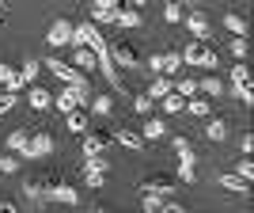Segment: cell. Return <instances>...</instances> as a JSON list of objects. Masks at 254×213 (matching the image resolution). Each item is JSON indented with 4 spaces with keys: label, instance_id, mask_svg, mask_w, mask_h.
Returning <instances> with one entry per match:
<instances>
[{
    "label": "cell",
    "instance_id": "cell-1",
    "mask_svg": "<svg viewBox=\"0 0 254 213\" xmlns=\"http://www.w3.org/2000/svg\"><path fill=\"white\" fill-rule=\"evenodd\" d=\"M106 57H110L118 69H137V65H140V50H137V42H129V38L106 42Z\"/></svg>",
    "mask_w": 254,
    "mask_h": 213
},
{
    "label": "cell",
    "instance_id": "cell-2",
    "mask_svg": "<svg viewBox=\"0 0 254 213\" xmlns=\"http://www.w3.org/2000/svg\"><path fill=\"white\" fill-rule=\"evenodd\" d=\"M179 53H182V65H201V69H209V73L220 65L216 50H212V46H205V42H186Z\"/></svg>",
    "mask_w": 254,
    "mask_h": 213
},
{
    "label": "cell",
    "instance_id": "cell-3",
    "mask_svg": "<svg viewBox=\"0 0 254 213\" xmlns=\"http://www.w3.org/2000/svg\"><path fill=\"white\" fill-rule=\"evenodd\" d=\"M110 145H114V129H106V126H95V129H87V133H84V156L106 152Z\"/></svg>",
    "mask_w": 254,
    "mask_h": 213
},
{
    "label": "cell",
    "instance_id": "cell-4",
    "mask_svg": "<svg viewBox=\"0 0 254 213\" xmlns=\"http://www.w3.org/2000/svg\"><path fill=\"white\" fill-rule=\"evenodd\" d=\"M50 152H53V133H50V129H31V145H27L19 156L42 160V156H50Z\"/></svg>",
    "mask_w": 254,
    "mask_h": 213
},
{
    "label": "cell",
    "instance_id": "cell-5",
    "mask_svg": "<svg viewBox=\"0 0 254 213\" xmlns=\"http://www.w3.org/2000/svg\"><path fill=\"white\" fill-rule=\"evenodd\" d=\"M46 69H50V73L57 76V80H64L68 88H84V84H87V76H84V73H76V69H72L68 61H57V57H46Z\"/></svg>",
    "mask_w": 254,
    "mask_h": 213
},
{
    "label": "cell",
    "instance_id": "cell-6",
    "mask_svg": "<svg viewBox=\"0 0 254 213\" xmlns=\"http://www.w3.org/2000/svg\"><path fill=\"white\" fill-rule=\"evenodd\" d=\"M34 76H38V61H31V57H27V61L19 65V73H15V76L8 80V84H4V92L19 96L23 88H31V84H34Z\"/></svg>",
    "mask_w": 254,
    "mask_h": 213
},
{
    "label": "cell",
    "instance_id": "cell-7",
    "mask_svg": "<svg viewBox=\"0 0 254 213\" xmlns=\"http://www.w3.org/2000/svg\"><path fill=\"white\" fill-rule=\"evenodd\" d=\"M182 23H186V31L193 34V42H205V38H209V15H205V11H186V15H182Z\"/></svg>",
    "mask_w": 254,
    "mask_h": 213
},
{
    "label": "cell",
    "instance_id": "cell-8",
    "mask_svg": "<svg viewBox=\"0 0 254 213\" xmlns=\"http://www.w3.org/2000/svg\"><path fill=\"white\" fill-rule=\"evenodd\" d=\"M140 191H152V194H163V198H167V194L175 191V179H171V175H163V171H152V175H144V179H140Z\"/></svg>",
    "mask_w": 254,
    "mask_h": 213
},
{
    "label": "cell",
    "instance_id": "cell-9",
    "mask_svg": "<svg viewBox=\"0 0 254 213\" xmlns=\"http://www.w3.org/2000/svg\"><path fill=\"white\" fill-rule=\"evenodd\" d=\"M72 27H76V23H68V19H53V23H50V31H46V42H50V46L72 42Z\"/></svg>",
    "mask_w": 254,
    "mask_h": 213
},
{
    "label": "cell",
    "instance_id": "cell-10",
    "mask_svg": "<svg viewBox=\"0 0 254 213\" xmlns=\"http://www.w3.org/2000/svg\"><path fill=\"white\" fill-rule=\"evenodd\" d=\"M50 202H64V206H76V202H80V191H76L72 183L57 179V183H53V191H50Z\"/></svg>",
    "mask_w": 254,
    "mask_h": 213
},
{
    "label": "cell",
    "instance_id": "cell-11",
    "mask_svg": "<svg viewBox=\"0 0 254 213\" xmlns=\"http://www.w3.org/2000/svg\"><path fill=\"white\" fill-rule=\"evenodd\" d=\"M118 8H122L118 0H95V4H91V23H114Z\"/></svg>",
    "mask_w": 254,
    "mask_h": 213
},
{
    "label": "cell",
    "instance_id": "cell-12",
    "mask_svg": "<svg viewBox=\"0 0 254 213\" xmlns=\"http://www.w3.org/2000/svg\"><path fill=\"white\" fill-rule=\"evenodd\" d=\"M114 145H126V149L140 152V149H144V145H148V141L140 137L137 129H126V126H122V129H114Z\"/></svg>",
    "mask_w": 254,
    "mask_h": 213
},
{
    "label": "cell",
    "instance_id": "cell-13",
    "mask_svg": "<svg viewBox=\"0 0 254 213\" xmlns=\"http://www.w3.org/2000/svg\"><path fill=\"white\" fill-rule=\"evenodd\" d=\"M27 103H31L34 110H46V106H53L50 88H42V84H31V88H27Z\"/></svg>",
    "mask_w": 254,
    "mask_h": 213
},
{
    "label": "cell",
    "instance_id": "cell-14",
    "mask_svg": "<svg viewBox=\"0 0 254 213\" xmlns=\"http://www.w3.org/2000/svg\"><path fill=\"white\" fill-rule=\"evenodd\" d=\"M68 65H72V69H76V73H91V69H99V57H95V53H91V50H76L72 53V61H68Z\"/></svg>",
    "mask_w": 254,
    "mask_h": 213
},
{
    "label": "cell",
    "instance_id": "cell-15",
    "mask_svg": "<svg viewBox=\"0 0 254 213\" xmlns=\"http://www.w3.org/2000/svg\"><path fill=\"white\" fill-rule=\"evenodd\" d=\"M171 88H175V80H171V76H156V80H152V84H148V92H144V96H148L152 103H156V99H159V103H163V99L171 96Z\"/></svg>",
    "mask_w": 254,
    "mask_h": 213
},
{
    "label": "cell",
    "instance_id": "cell-16",
    "mask_svg": "<svg viewBox=\"0 0 254 213\" xmlns=\"http://www.w3.org/2000/svg\"><path fill=\"white\" fill-rule=\"evenodd\" d=\"M171 149L179 152V160H193V164H197V152H193V141L186 137V133H175V137H171Z\"/></svg>",
    "mask_w": 254,
    "mask_h": 213
},
{
    "label": "cell",
    "instance_id": "cell-17",
    "mask_svg": "<svg viewBox=\"0 0 254 213\" xmlns=\"http://www.w3.org/2000/svg\"><path fill=\"white\" fill-rule=\"evenodd\" d=\"M27 145H31V129H27V126H19V129H11V133H8V152H23Z\"/></svg>",
    "mask_w": 254,
    "mask_h": 213
},
{
    "label": "cell",
    "instance_id": "cell-18",
    "mask_svg": "<svg viewBox=\"0 0 254 213\" xmlns=\"http://www.w3.org/2000/svg\"><path fill=\"white\" fill-rule=\"evenodd\" d=\"M205 137H209V141H224V137H228V126H224L220 114H209V122H205Z\"/></svg>",
    "mask_w": 254,
    "mask_h": 213
},
{
    "label": "cell",
    "instance_id": "cell-19",
    "mask_svg": "<svg viewBox=\"0 0 254 213\" xmlns=\"http://www.w3.org/2000/svg\"><path fill=\"white\" fill-rule=\"evenodd\" d=\"M216 183H220L224 191H232V194H247V191H251V183H243L239 175H232V171H224V175H220Z\"/></svg>",
    "mask_w": 254,
    "mask_h": 213
},
{
    "label": "cell",
    "instance_id": "cell-20",
    "mask_svg": "<svg viewBox=\"0 0 254 213\" xmlns=\"http://www.w3.org/2000/svg\"><path fill=\"white\" fill-rule=\"evenodd\" d=\"M163 133H167V122H163V118H156V114H148V122H144V133H140V137H144V141H156V137H163Z\"/></svg>",
    "mask_w": 254,
    "mask_h": 213
},
{
    "label": "cell",
    "instance_id": "cell-21",
    "mask_svg": "<svg viewBox=\"0 0 254 213\" xmlns=\"http://www.w3.org/2000/svg\"><path fill=\"white\" fill-rule=\"evenodd\" d=\"M23 194H27V198H31V202H38V206H42V202H46V191H42V179H38V175H31V179L23 183Z\"/></svg>",
    "mask_w": 254,
    "mask_h": 213
},
{
    "label": "cell",
    "instance_id": "cell-22",
    "mask_svg": "<svg viewBox=\"0 0 254 213\" xmlns=\"http://www.w3.org/2000/svg\"><path fill=\"white\" fill-rule=\"evenodd\" d=\"M114 110V96H91V114L95 118H106Z\"/></svg>",
    "mask_w": 254,
    "mask_h": 213
},
{
    "label": "cell",
    "instance_id": "cell-23",
    "mask_svg": "<svg viewBox=\"0 0 254 213\" xmlns=\"http://www.w3.org/2000/svg\"><path fill=\"white\" fill-rule=\"evenodd\" d=\"M224 27H228V31H232L235 38H247V19H243V15L228 11V15H224Z\"/></svg>",
    "mask_w": 254,
    "mask_h": 213
},
{
    "label": "cell",
    "instance_id": "cell-24",
    "mask_svg": "<svg viewBox=\"0 0 254 213\" xmlns=\"http://www.w3.org/2000/svg\"><path fill=\"white\" fill-rule=\"evenodd\" d=\"M53 106H57L61 114H72V110H80V106H76V96H72V88H64L61 96L53 99Z\"/></svg>",
    "mask_w": 254,
    "mask_h": 213
},
{
    "label": "cell",
    "instance_id": "cell-25",
    "mask_svg": "<svg viewBox=\"0 0 254 213\" xmlns=\"http://www.w3.org/2000/svg\"><path fill=\"white\" fill-rule=\"evenodd\" d=\"M232 84H235V92H239V88H251V69H247V61H235Z\"/></svg>",
    "mask_w": 254,
    "mask_h": 213
},
{
    "label": "cell",
    "instance_id": "cell-26",
    "mask_svg": "<svg viewBox=\"0 0 254 213\" xmlns=\"http://www.w3.org/2000/svg\"><path fill=\"white\" fill-rule=\"evenodd\" d=\"M84 171H99V175H106V171H110V160H106L103 152H95V156H84Z\"/></svg>",
    "mask_w": 254,
    "mask_h": 213
},
{
    "label": "cell",
    "instance_id": "cell-27",
    "mask_svg": "<svg viewBox=\"0 0 254 213\" xmlns=\"http://www.w3.org/2000/svg\"><path fill=\"white\" fill-rule=\"evenodd\" d=\"M220 92H224V84H220V80H216V76H205V80H197V96H220Z\"/></svg>",
    "mask_w": 254,
    "mask_h": 213
},
{
    "label": "cell",
    "instance_id": "cell-28",
    "mask_svg": "<svg viewBox=\"0 0 254 213\" xmlns=\"http://www.w3.org/2000/svg\"><path fill=\"white\" fill-rule=\"evenodd\" d=\"M140 202H144V213H159L167 198H163V194H152V191H140Z\"/></svg>",
    "mask_w": 254,
    "mask_h": 213
},
{
    "label": "cell",
    "instance_id": "cell-29",
    "mask_svg": "<svg viewBox=\"0 0 254 213\" xmlns=\"http://www.w3.org/2000/svg\"><path fill=\"white\" fill-rule=\"evenodd\" d=\"M171 92H175V96H182V99H193L197 96V80H190V76H182L179 84L171 88Z\"/></svg>",
    "mask_w": 254,
    "mask_h": 213
},
{
    "label": "cell",
    "instance_id": "cell-30",
    "mask_svg": "<svg viewBox=\"0 0 254 213\" xmlns=\"http://www.w3.org/2000/svg\"><path fill=\"white\" fill-rule=\"evenodd\" d=\"M19 164H23L19 152H4V156H0V175H11V171H19Z\"/></svg>",
    "mask_w": 254,
    "mask_h": 213
},
{
    "label": "cell",
    "instance_id": "cell-31",
    "mask_svg": "<svg viewBox=\"0 0 254 213\" xmlns=\"http://www.w3.org/2000/svg\"><path fill=\"white\" fill-rule=\"evenodd\" d=\"M163 57H167V65H163V76H171V80H175V76H179V69H182V53H179V50H171V53H163Z\"/></svg>",
    "mask_w": 254,
    "mask_h": 213
},
{
    "label": "cell",
    "instance_id": "cell-32",
    "mask_svg": "<svg viewBox=\"0 0 254 213\" xmlns=\"http://www.w3.org/2000/svg\"><path fill=\"white\" fill-rule=\"evenodd\" d=\"M64 118H68L72 133H87V110H72V114H64Z\"/></svg>",
    "mask_w": 254,
    "mask_h": 213
},
{
    "label": "cell",
    "instance_id": "cell-33",
    "mask_svg": "<svg viewBox=\"0 0 254 213\" xmlns=\"http://www.w3.org/2000/svg\"><path fill=\"white\" fill-rule=\"evenodd\" d=\"M197 179V164L193 160H179V183H193Z\"/></svg>",
    "mask_w": 254,
    "mask_h": 213
},
{
    "label": "cell",
    "instance_id": "cell-34",
    "mask_svg": "<svg viewBox=\"0 0 254 213\" xmlns=\"http://www.w3.org/2000/svg\"><path fill=\"white\" fill-rule=\"evenodd\" d=\"M186 110L197 114V118H209V99H205V96H193L190 103H186Z\"/></svg>",
    "mask_w": 254,
    "mask_h": 213
},
{
    "label": "cell",
    "instance_id": "cell-35",
    "mask_svg": "<svg viewBox=\"0 0 254 213\" xmlns=\"http://www.w3.org/2000/svg\"><path fill=\"white\" fill-rule=\"evenodd\" d=\"M179 110H186V99H182V96H175V92H171V96L163 99V114H179Z\"/></svg>",
    "mask_w": 254,
    "mask_h": 213
},
{
    "label": "cell",
    "instance_id": "cell-36",
    "mask_svg": "<svg viewBox=\"0 0 254 213\" xmlns=\"http://www.w3.org/2000/svg\"><path fill=\"white\" fill-rule=\"evenodd\" d=\"M232 175H239V179H243V183H251V175H254V164H251V156H243V160H239Z\"/></svg>",
    "mask_w": 254,
    "mask_h": 213
},
{
    "label": "cell",
    "instance_id": "cell-37",
    "mask_svg": "<svg viewBox=\"0 0 254 213\" xmlns=\"http://www.w3.org/2000/svg\"><path fill=\"white\" fill-rule=\"evenodd\" d=\"M163 65H167V57H163V53H148V73L163 76Z\"/></svg>",
    "mask_w": 254,
    "mask_h": 213
},
{
    "label": "cell",
    "instance_id": "cell-38",
    "mask_svg": "<svg viewBox=\"0 0 254 213\" xmlns=\"http://www.w3.org/2000/svg\"><path fill=\"white\" fill-rule=\"evenodd\" d=\"M182 15H186L182 4H167V8H163V19H167V23H182Z\"/></svg>",
    "mask_w": 254,
    "mask_h": 213
},
{
    "label": "cell",
    "instance_id": "cell-39",
    "mask_svg": "<svg viewBox=\"0 0 254 213\" xmlns=\"http://www.w3.org/2000/svg\"><path fill=\"white\" fill-rule=\"evenodd\" d=\"M15 103H19V96H11V92H0V114H8Z\"/></svg>",
    "mask_w": 254,
    "mask_h": 213
},
{
    "label": "cell",
    "instance_id": "cell-40",
    "mask_svg": "<svg viewBox=\"0 0 254 213\" xmlns=\"http://www.w3.org/2000/svg\"><path fill=\"white\" fill-rule=\"evenodd\" d=\"M133 106H137V114H152V99L144 96V92H140V96L133 99Z\"/></svg>",
    "mask_w": 254,
    "mask_h": 213
},
{
    "label": "cell",
    "instance_id": "cell-41",
    "mask_svg": "<svg viewBox=\"0 0 254 213\" xmlns=\"http://www.w3.org/2000/svg\"><path fill=\"white\" fill-rule=\"evenodd\" d=\"M19 73V69H15V65H8V61H0V84H8L11 76Z\"/></svg>",
    "mask_w": 254,
    "mask_h": 213
},
{
    "label": "cell",
    "instance_id": "cell-42",
    "mask_svg": "<svg viewBox=\"0 0 254 213\" xmlns=\"http://www.w3.org/2000/svg\"><path fill=\"white\" fill-rule=\"evenodd\" d=\"M232 53L243 61V57H247V38H232Z\"/></svg>",
    "mask_w": 254,
    "mask_h": 213
},
{
    "label": "cell",
    "instance_id": "cell-43",
    "mask_svg": "<svg viewBox=\"0 0 254 213\" xmlns=\"http://www.w3.org/2000/svg\"><path fill=\"white\" fill-rule=\"evenodd\" d=\"M84 179H87V187H103L106 175H99V171H84Z\"/></svg>",
    "mask_w": 254,
    "mask_h": 213
},
{
    "label": "cell",
    "instance_id": "cell-44",
    "mask_svg": "<svg viewBox=\"0 0 254 213\" xmlns=\"http://www.w3.org/2000/svg\"><path fill=\"white\" fill-rule=\"evenodd\" d=\"M235 96H239V103H243V106H251V103H254V92H251V88H239Z\"/></svg>",
    "mask_w": 254,
    "mask_h": 213
},
{
    "label": "cell",
    "instance_id": "cell-45",
    "mask_svg": "<svg viewBox=\"0 0 254 213\" xmlns=\"http://www.w3.org/2000/svg\"><path fill=\"white\" fill-rule=\"evenodd\" d=\"M239 149H243V152H251V149H254V133H243V141H239Z\"/></svg>",
    "mask_w": 254,
    "mask_h": 213
},
{
    "label": "cell",
    "instance_id": "cell-46",
    "mask_svg": "<svg viewBox=\"0 0 254 213\" xmlns=\"http://www.w3.org/2000/svg\"><path fill=\"white\" fill-rule=\"evenodd\" d=\"M159 213H186V210H182L179 202H163V210H159Z\"/></svg>",
    "mask_w": 254,
    "mask_h": 213
},
{
    "label": "cell",
    "instance_id": "cell-47",
    "mask_svg": "<svg viewBox=\"0 0 254 213\" xmlns=\"http://www.w3.org/2000/svg\"><path fill=\"white\" fill-rule=\"evenodd\" d=\"M0 213H19V210H15V202H0Z\"/></svg>",
    "mask_w": 254,
    "mask_h": 213
},
{
    "label": "cell",
    "instance_id": "cell-48",
    "mask_svg": "<svg viewBox=\"0 0 254 213\" xmlns=\"http://www.w3.org/2000/svg\"><path fill=\"white\" fill-rule=\"evenodd\" d=\"M0 15H4V0H0Z\"/></svg>",
    "mask_w": 254,
    "mask_h": 213
}]
</instances>
